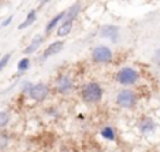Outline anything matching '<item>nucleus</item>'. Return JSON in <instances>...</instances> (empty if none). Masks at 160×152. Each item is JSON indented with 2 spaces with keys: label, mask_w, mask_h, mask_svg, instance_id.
<instances>
[{
  "label": "nucleus",
  "mask_w": 160,
  "mask_h": 152,
  "mask_svg": "<svg viewBox=\"0 0 160 152\" xmlns=\"http://www.w3.org/2000/svg\"><path fill=\"white\" fill-rule=\"evenodd\" d=\"M102 94H103V89L101 87L99 83H95V82L87 83L81 90L82 100L85 103H98L102 99Z\"/></svg>",
  "instance_id": "f257e3e1"
},
{
  "label": "nucleus",
  "mask_w": 160,
  "mask_h": 152,
  "mask_svg": "<svg viewBox=\"0 0 160 152\" xmlns=\"http://www.w3.org/2000/svg\"><path fill=\"white\" fill-rule=\"evenodd\" d=\"M116 81L123 86H130V85H135L139 81V73L136 69L130 68V66H125L116 73Z\"/></svg>",
  "instance_id": "f03ea898"
},
{
  "label": "nucleus",
  "mask_w": 160,
  "mask_h": 152,
  "mask_svg": "<svg viewBox=\"0 0 160 152\" xmlns=\"http://www.w3.org/2000/svg\"><path fill=\"white\" fill-rule=\"evenodd\" d=\"M138 103V96L133 90L123 89L118 93L116 96V104L121 106L122 108H132Z\"/></svg>",
  "instance_id": "7ed1b4c3"
},
{
  "label": "nucleus",
  "mask_w": 160,
  "mask_h": 152,
  "mask_svg": "<svg viewBox=\"0 0 160 152\" xmlns=\"http://www.w3.org/2000/svg\"><path fill=\"white\" fill-rule=\"evenodd\" d=\"M112 51L105 45H99V47L92 49V61L97 63H108L112 61Z\"/></svg>",
  "instance_id": "20e7f679"
},
{
  "label": "nucleus",
  "mask_w": 160,
  "mask_h": 152,
  "mask_svg": "<svg viewBox=\"0 0 160 152\" xmlns=\"http://www.w3.org/2000/svg\"><path fill=\"white\" fill-rule=\"evenodd\" d=\"M48 86L44 83H37V85H33V86L30 87V90H28V94H30L31 100L34 101H42L45 100V97L48 96Z\"/></svg>",
  "instance_id": "39448f33"
},
{
  "label": "nucleus",
  "mask_w": 160,
  "mask_h": 152,
  "mask_svg": "<svg viewBox=\"0 0 160 152\" xmlns=\"http://www.w3.org/2000/svg\"><path fill=\"white\" fill-rule=\"evenodd\" d=\"M55 87H57L58 93H61V94H68V93L72 92V89H74V82H72V79H71V76H68V75H61L60 78L57 79Z\"/></svg>",
  "instance_id": "423d86ee"
},
{
  "label": "nucleus",
  "mask_w": 160,
  "mask_h": 152,
  "mask_svg": "<svg viewBox=\"0 0 160 152\" xmlns=\"http://www.w3.org/2000/svg\"><path fill=\"white\" fill-rule=\"evenodd\" d=\"M99 35L103 38H109L112 41H116L119 37V28L115 25H103L99 31Z\"/></svg>",
  "instance_id": "0eeeda50"
},
{
  "label": "nucleus",
  "mask_w": 160,
  "mask_h": 152,
  "mask_svg": "<svg viewBox=\"0 0 160 152\" xmlns=\"http://www.w3.org/2000/svg\"><path fill=\"white\" fill-rule=\"evenodd\" d=\"M64 48V42L62 41H55L52 44H50L47 47V49L44 51V58H48V57H52V55H57L61 49Z\"/></svg>",
  "instance_id": "6e6552de"
},
{
  "label": "nucleus",
  "mask_w": 160,
  "mask_h": 152,
  "mask_svg": "<svg viewBox=\"0 0 160 152\" xmlns=\"http://www.w3.org/2000/svg\"><path fill=\"white\" fill-rule=\"evenodd\" d=\"M79 10H81V6H79V4H74L72 7H70V9H68V12H65L64 23H72L74 18L78 16Z\"/></svg>",
  "instance_id": "1a4fd4ad"
},
{
  "label": "nucleus",
  "mask_w": 160,
  "mask_h": 152,
  "mask_svg": "<svg viewBox=\"0 0 160 152\" xmlns=\"http://www.w3.org/2000/svg\"><path fill=\"white\" fill-rule=\"evenodd\" d=\"M139 128L143 134H150L154 131V122L152 118H143L139 124Z\"/></svg>",
  "instance_id": "9d476101"
},
{
  "label": "nucleus",
  "mask_w": 160,
  "mask_h": 152,
  "mask_svg": "<svg viewBox=\"0 0 160 152\" xmlns=\"http://www.w3.org/2000/svg\"><path fill=\"white\" fill-rule=\"evenodd\" d=\"M41 42H42V37H41V35H37L36 38L31 41V44L24 49V54H27V55H28V54H33L34 51H36L37 48L41 45Z\"/></svg>",
  "instance_id": "9b49d317"
},
{
  "label": "nucleus",
  "mask_w": 160,
  "mask_h": 152,
  "mask_svg": "<svg viewBox=\"0 0 160 152\" xmlns=\"http://www.w3.org/2000/svg\"><path fill=\"white\" fill-rule=\"evenodd\" d=\"M64 17H65V12H62V13H60V14L55 16V17L52 18L48 24H47V27H45V33H50L51 30H54V27L57 25L58 23H60L61 20H64Z\"/></svg>",
  "instance_id": "f8f14e48"
},
{
  "label": "nucleus",
  "mask_w": 160,
  "mask_h": 152,
  "mask_svg": "<svg viewBox=\"0 0 160 152\" xmlns=\"http://www.w3.org/2000/svg\"><path fill=\"white\" fill-rule=\"evenodd\" d=\"M71 30H72V23H62L57 30V35L58 37H65L71 33Z\"/></svg>",
  "instance_id": "ddd939ff"
},
{
  "label": "nucleus",
  "mask_w": 160,
  "mask_h": 152,
  "mask_svg": "<svg viewBox=\"0 0 160 152\" xmlns=\"http://www.w3.org/2000/svg\"><path fill=\"white\" fill-rule=\"evenodd\" d=\"M34 21H36V10H31V12L27 14V18H26V21H24V23H21L20 25H18V28H20V30H23V28L30 27Z\"/></svg>",
  "instance_id": "4468645a"
},
{
  "label": "nucleus",
  "mask_w": 160,
  "mask_h": 152,
  "mask_svg": "<svg viewBox=\"0 0 160 152\" xmlns=\"http://www.w3.org/2000/svg\"><path fill=\"white\" fill-rule=\"evenodd\" d=\"M101 135H102L103 138H106V140H111V141H113L116 138V134H115V131H113L112 127H105V128H102L101 130Z\"/></svg>",
  "instance_id": "2eb2a0df"
},
{
  "label": "nucleus",
  "mask_w": 160,
  "mask_h": 152,
  "mask_svg": "<svg viewBox=\"0 0 160 152\" xmlns=\"http://www.w3.org/2000/svg\"><path fill=\"white\" fill-rule=\"evenodd\" d=\"M10 122V114L7 111H0V128L6 127Z\"/></svg>",
  "instance_id": "dca6fc26"
},
{
  "label": "nucleus",
  "mask_w": 160,
  "mask_h": 152,
  "mask_svg": "<svg viewBox=\"0 0 160 152\" xmlns=\"http://www.w3.org/2000/svg\"><path fill=\"white\" fill-rule=\"evenodd\" d=\"M18 71H27L28 68H30V59H28V58H23V59L20 61V62H18Z\"/></svg>",
  "instance_id": "f3484780"
},
{
  "label": "nucleus",
  "mask_w": 160,
  "mask_h": 152,
  "mask_svg": "<svg viewBox=\"0 0 160 152\" xmlns=\"http://www.w3.org/2000/svg\"><path fill=\"white\" fill-rule=\"evenodd\" d=\"M10 55L12 54H6L2 59H0V71H3L4 68H6V65L9 63V61H10Z\"/></svg>",
  "instance_id": "a211bd4d"
},
{
  "label": "nucleus",
  "mask_w": 160,
  "mask_h": 152,
  "mask_svg": "<svg viewBox=\"0 0 160 152\" xmlns=\"http://www.w3.org/2000/svg\"><path fill=\"white\" fill-rule=\"evenodd\" d=\"M7 144H9V140L4 135H0V148H6Z\"/></svg>",
  "instance_id": "6ab92c4d"
},
{
  "label": "nucleus",
  "mask_w": 160,
  "mask_h": 152,
  "mask_svg": "<svg viewBox=\"0 0 160 152\" xmlns=\"http://www.w3.org/2000/svg\"><path fill=\"white\" fill-rule=\"evenodd\" d=\"M12 20H13V16H10V17H7L6 20H4V23L2 24V25H3V27H6V25H9V24H10V21H12Z\"/></svg>",
  "instance_id": "aec40b11"
}]
</instances>
